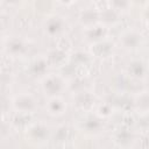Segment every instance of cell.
Segmentation results:
<instances>
[{
  "mask_svg": "<svg viewBox=\"0 0 149 149\" xmlns=\"http://www.w3.org/2000/svg\"><path fill=\"white\" fill-rule=\"evenodd\" d=\"M41 88L47 97L51 98V97H56L61 94V92L65 88V83L63 78L59 76L48 74L43 77L41 81Z\"/></svg>",
  "mask_w": 149,
  "mask_h": 149,
  "instance_id": "cell-1",
  "label": "cell"
},
{
  "mask_svg": "<svg viewBox=\"0 0 149 149\" xmlns=\"http://www.w3.org/2000/svg\"><path fill=\"white\" fill-rule=\"evenodd\" d=\"M12 105L13 108L16 111V113H23V114L33 113L37 108L36 99L30 93H21L15 95L12 101Z\"/></svg>",
  "mask_w": 149,
  "mask_h": 149,
  "instance_id": "cell-2",
  "label": "cell"
},
{
  "mask_svg": "<svg viewBox=\"0 0 149 149\" xmlns=\"http://www.w3.org/2000/svg\"><path fill=\"white\" fill-rule=\"evenodd\" d=\"M142 42V36L136 30H127L120 36V43L125 49L134 50L139 48V45Z\"/></svg>",
  "mask_w": 149,
  "mask_h": 149,
  "instance_id": "cell-3",
  "label": "cell"
},
{
  "mask_svg": "<svg viewBox=\"0 0 149 149\" xmlns=\"http://www.w3.org/2000/svg\"><path fill=\"white\" fill-rule=\"evenodd\" d=\"M45 108H47V111H48V113L50 115H52V116H61L66 111V102L59 95L51 97V98H49Z\"/></svg>",
  "mask_w": 149,
  "mask_h": 149,
  "instance_id": "cell-4",
  "label": "cell"
},
{
  "mask_svg": "<svg viewBox=\"0 0 149 149\" xmlns=\"http://www.w3.org/2000/svg\"><path fill=\"white\" fill-rule=\"evenodd\" d=\"M100 20V13L93 8H86L79 14V22L84 28L94 26Z\"/></svg>",
  "mask_w": 149,
  "mask_h": 149,
  "instance_id": "cell-5",
  "label": "cell"
},
{
  "mask_svg": "<svg viewBox=\"0 0 149 149\" xmlns=\"http://www.w3.org/2000/svg\"><path fill=\"white\" fill-rule=\"evenodd\" d=\"M91 51L93 54V56L99 57V58H106L108 57L112 51H113V44L105 41V40H100L98 42H94L92 44Z\"/></svg>",
  "mask_w": 149,
  "mask_h": 149,
  "instance_id": "cell-6",
  "label": "cell"
},
{
  "mask_svg": "<svg viewBox=\"0 0 149 149\" xmlns=\"http://www.w3.org/2000/svg\"><path fill=\"white\" fill-rule=\"evenodd\" d=\"M134 108L141 113H149V92H139L133 100Z\"/></svg>",
  "mask_w": 149,
  "mask_h": 149,
  "instance_id": "cell-7",
  "label": "cell"
},
{
  "mask_svg": "<svg viewBox=\"0 0 149 149\" xmlns=\"http://www.w3.org/2000/svg\"><path fill=\"white\" fill-rule=\"evenodd\" d=\"M63 27H64V21L59 16H52L48 19V21L45 22V30L51 36L59 34L63 30Z\"/></svg>",
  "mask_w": 149,
  "mask_h": 149,
  "instance_id": "cell-8",
  "label": "cell"
},
{
  "mask_svg": "<svg viewBox=\"0 0 149 149\" xmlns=\"http://www.w3.org/2000/svg\"><path fill=\"white\" fill-rule=\"evenodd\" d=\"M86 29V31H85V34H86V38L88 40V41H91L92 43H94V42H98V41H100V40H104V35H105V29H104V27H101V26H91V27H87V28H85Z\"/></svg>",
  "mask_w": 149,
  "mask_h": 149,
  "instance_id": "cell-9",
  "label": "cell"
},
{
  "mask_svg": "<svg viewBox=\"0 0 149 149\" xmlns=\"http://www.w3.org/2000/svg\"><path fill=\"white\" fill-rule=\"evenodd\" d=\"M128 71L132 77L144 78L147 72V66L142 61H133L128 66Z\"/></svg>",
  "mask_w": 149,
  "mask_h": 149,
  "instance_id": "cell-10",
  "label": "cell"
},
{
  "mask_svg": "<svg viewBox=\"0 0 149 149\" xmlns=\"http://www.w3.org/2000/svg\"><path fill=\"white\" fill-rule=\"evenodd\" d=\"M119 20V12L113 8H106L100 12V21L104 24H114Z\"/></svg>",
  "mask_w": 149,
  "mask_h": 149,
  "instance_id": "cell-11",
  "label": "cell"
},
{
  "mask_svg": "<svg viewBox=\"0 0 149 149\" xmlns=\"http://www.w3.org/2000/svg\"><path fill=\"white\" fill-rule=\"evenodd\" d=\"M48 128L43 125H35L29 129V135L35 141H44L48 139Z\"/></svg>",
  "mask_w": 149,
  "mask_h": 149,
  "instance_id": "cell-12",
  "label": "cell"
},
{
  "mask_svg": "<svg viewBox=\"0 0 149 149\" xmlns=\"http://www.w3.org/2000/svg\"><path fill=\"white\" fill-rule=\"evenodd\" d=\"M76 105L81 107V108H87L90 106L93 105L94 102V98L93 95H91L88 92H80L76 95Z\"/></svg>",
  "mask_w": 149,
  "mask_h": 149,
  "instance_id": "cell-13",
  "label": "cell"
},
{
  "mask_svg": "<svg viewBox=\"0 0 149 149\" xmlns=\"http://www.w3.org/2000/svg\"><path fill=\"white\" fill-rule=\"evenodd\" d=\"M66 59V54L62 50H52L48 55V63L52 65H62Z\"/></svg>",
  "mask_w": 149,
  "mask_h": 149,
  "instance_id": "cell-14",
  "label": "cell"
},
{
  "mask_svg": "<svg viewBox=\"0 0 149 149\" xmlns=\"http://www.w3.org/2000/svg\"><path fill=\"white\" fill-rule=\"evenodd\" d=\"M48 61L47 59H36L31 63V72L35 74V76H43L47 71V68H48Z\"/></svg>",
  "mask_w": 149,
  "mask_h": 149,
  "instance_id": "cell-15",
  "label": "cell"
},
{
  "mask_svg": "<svg viewBox=\"0 0 149 149\" xmlns=\"http://www.w3.org/2000/svg\"><path fill=\"white\" fill-rule=\"evenodd\" d=\"M24 50H26L24 44L20 40H12L8 43V52L10 55H14V56L22 55L24 52Z\"/></svg>",
  "mask_w": 149,
  "mask_h": 149,
  "instance_id": "cell-16",
  "label": "cell"
},
{
  "mask_svg": "<svg viewBox=\"0 0 149 149\" xmlns=\"http://www.w3.org/2000/svg\"><path fill=\"white\" fill-rule=\"evenodd\" d=\"M132 0H111V8H113L116 12H123L127 10L130 6Z\"/></svg>",
  "mask_w": 149,
  "mask_h": 149,
  "instance_id": "cell-17",
  "label": "cell"
},
{
  "mask_svg": "<svg viewBox=\"0 0 149 149\" xmlns=\"http://www.w3.org/2000/svg\"><path fill=\"white\" fill-rule=\"evenodd\" d=\"M116 141H118L121 146H127V144H129V143L133 141V135H132L129 132L122 130V132H120V133L118 134Z\"/></svg>",
  "mask_w": 149,
  "mask_h": 149,
  "instance_id": "cell-18",
  "label": "cell"
},
{
  "mask_svg": "<svg viewBox=\"0 0 149 149\" xmlns=\"http://www.w3.org/2000/svg\"><path fill=\"white\" fill-rule=\"evenodd\" d=\"M68 135H69V128L65 127V126H62L57 129V133L55 135V140L57 141H65L68 139Z\"/></svg>",
  "mask_w": 149,
  "mask_h": 149,
  "instance_id": "cell-19",
  "label": "cell"
},
{
  "mask_svg": "<svg viewBox=\"0 0 149 149\" xmlns=\"http://www.w3.org/2000/svg\"><path fill=\"white\" fill-rule=\"evenodd\" d=\"M85 128L88 130V132H95V130H98L99 128H100V122H99V120H95V119H90V120H87L86 122H85Z\"/></svg>",
  "mask_w": 149,
  "mask_h": 149,
  "instance_id": "cell-20",
  "label": "cell"
},
{
  "mask_svg": "<svg viewBox=\"0 0 149 149\" xmlns=\"http://www.w3.org/2000/svg\"><path fill=\"white\" fill-rule=\"evenodd\" d=\"M7 3H9V5H15V3H17V2H20L21 0H5Z\"/></svg>",
  "mask_w": 149,
  "mask_h": 149,
  "instance_id": "cell-21",
  "label": "cell"
},
{
  "mask_svg": "<svg viewBox=\"0 0 149 149\" xmlns=\"http://www.w3.org/2000/svg\"><path fill=\"white\" fill-rule=\"evenodd\" d=\"M133 1H135V2H137V3H143V2H146L147 0H133Z\"/></svg>",
  "mask_w": 149,
  "mask_h": 149,
  "instance_id": "cell-22",
  "label": "cell"
}]
</instances>
